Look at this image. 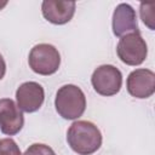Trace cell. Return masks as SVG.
<instances>
[{"mask_svg":"<svg viewBox=\"0 0 155 155\" xmlns=\"http://www.w3.org/2000/svg\"><path fill=\"white\" fill-rule=\"evenodd\" d=\"M67 142L76 154L91 155L101 148L102 133L93 122L79 120L68 128Z\"/></svg>","mask_w":155,"mask_h":155,"instance_id":"6da1fadb","label":"cell"},{"mask_svg":"<svg viewBox=\"0 0 155 155\" xmlns=\"http://www.w3.org/2000/svg\"><path fill=\"white\" fill-rule=\"evenodd\" d=\"M57 113L65 120L79 119L86 109V97L82 90L73 84L58 88L54 98Z\"/></svg>","mask_w":155,"mask_h":155,"instance_id":"7a4b0ae2","label":"cell"},{"mask_svg":"<svg viewBox=\"0 0 155 155\" xmlns=\"http://www.w3.org/2000/svg\"><path fill=\"white\" fill-rule=\"evenodd\" d=\"M31 70L39 75H52L61 65V54L58 50L50 44L35 45L28 57Z\"/></svg>","mask_w":155,"mask_h":155,"instance_id":"3957f363","label":"cell"},{"mask_svg":"<svg viewBox=\"0 0 155 155\" xmlns=\"http://www.w3.org/2000/svg\"><path fill=\"white\" fill-rule=\"evenodd\" d=\"M116 53L120 61L127 65L142 64L148 54V46L140 33H132L122 36L116 46Z\"/></svg>","mask_w":155,"mask_h":155,"instance_id":"277c9868","label":"cell"},{"mask_svg":"<svg viewBox=\"0 0 155 155\" xmlns=\"http://www.w3.org/2000/svg\"><path fill=\"white\" fill-rule=\"evenodd\" d=\"M91 84L98 94L110 97L121 90L122 74L116 67L111 64H103L94 69L91 76Z\"/></svg>","mask_w":155,"mask_h":155,"instance_id":"5b68a950","label":"cell"},{"mask_svg":"<svg viewBox=\"0 0 155 155\" xmlns=\"http://www.w3.org/2000/svg\"><path fill=\"white\" fill-rule=\"evenodd\" d=\"M128 93L139 99L149 98L155 92V74L150 69L139 68L130 73L126 81Z\"/></svg>","mask_w":155,"mask_h":155,"instance_id":"8992f818","label":"cell"},{"mask_svg":"<svg viewBox=\"0 0 155 155\" xmlns=\"http://www.w3.org/2000/svg\"><path fill=\"white\" fill-rule=\"evenodd\" d=\"M45 99L42 86L35 81H27L19 85L16 91L17 107L24 113H34L39 110Z\"/></svg>","mask_w":155,"mask_h":155,"instance_id":"52a82bcc","label":"cell"},{"mask_svg":"<svg viewBox=\"0 0 155 155\" xmlns=\"http://www.w3.org/2000/svg\"><path fill=\"white\" fill-rule=\"evenodd\" d=\"M24 125L22 110L11 98L0 99V131L7 136L17 134Z\"/></svg>","mask_w":155,"mask_h":155,"instance_id":"ba28073f","label":"cell"},{"mask_svg":"<svg viewBox=\"0 0 155 155\" xmlns=\"http://www.w3.org/2000/svg\"><path fill=\"white\" fill-rule=\"evenodd\" d=\"M113 33L117 38H122L127 34L137 33V16L133 7L128 4H119L113 13Z\"/></svg>","mask_w":155,"mask_h":155,"instance_id":"9c48e42d","label":"cell"},{"mask_svg":"<svg viewBox=\"0 0 155 155\" xmlns=\"http://www.w3.org/2000/svg\"><path fill=\"white\" fill-rule=\"evenodd\" d=\"M76 4L74 1H53L45 0L41 4V12L46 21L52 24L62 25L73 18Z\"/></svg>","mask_w":155,"mask_h":155,"instance_id":"30bf717a","label":"cell"},{"mask_svg":"<svg viewBox=\"0 0 155 155\" xmlns=\"http://www.w3.org/2000/svg\"><path fill=\"white\" fill-rule=\"evenodd\" d=\"M154 7H155L154 4H145V2L140 4V18H142L143 23L150 30L155 29V25H154V21H155Z\"/></svg>","mask_w":155,"mask_h":155,"instance_id":"8fae6325","label":"cell"},{"mask_svg":"<svg viewBox=\"0 0 155 155\" xmlns=\"http://www.w3.org/2000/svg\"><path fill=\"white\" fill-rule=\"evenodd\" d=\"M0 155H22L17 143L11 138L0 139Z\"/></svg>","mask_w":155,"mask_h":155,"instance_id":"7c38bea8","label":"cell"},{"mask_svg":"<svg viewBox=\"0 0 155 155\" xmlns=\"http://www.w3.org/2000/svg\"><path fill=\"white\" fill-rule=\"evenodd\" d=\"M23 155H56L53 149L46 144L41 143H34L29 145V148L24 151Z\"/></svg>","mask_w":155,"mask_h":155,"instance_id":"4fadbf2b","label":"cell"},{"mask_svg":"<svg viewBox=\"0 0 155 155\" xmlns=\"http://www.w3.org/2000/svg\"><path fill=\"white\" fill-rule=\"evenodd\" d=\"M5 73H6V63H5L2 54L0 53V80L5 76Z\"/></svg>","mask_w":155,"mask_h":155,"instance_id":"5bb4252c","label":"cell"},{"mask_svg":"<svg viewBox=\"0 0 155 155\" xmlns=\"http://www.w3.org/2000/svg\"><path fill=\"white\" fill-rule=\"evenodd\" d=\"M6 5H7V1H0V10L4 8Z\"/></svg>","mask_w":155,"mask_h":155,"instance_id":"9a60e30c","label":"cell"}]
</instances>
